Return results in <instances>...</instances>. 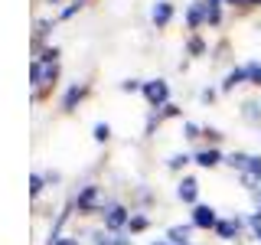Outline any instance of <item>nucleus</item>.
<instances>
[{"label":"nucleus","mask_w":261,"mask_h":245,"mask_svg":"<svg viewBox=\"0 0 261 245\" xmlns=\"http://www.w3.org/2000/svg\"><path fill=\"white\" fill-rule=\"evenodd\" d=\"M49 4H59V0H49Z\"/></svg>","instance_id":"obj_27"},{"label":"nucleus","mask_w":261,"mask_h":245,"mask_svg":"<svg viewBox=\"0 0 261 245\" xmlns=\"http://www.w3.org/2000/svg\"><path fill=\"white\" fill-rule=\"evenodd\" d=\"M193 226H199V229L216 226V209L212 206H196L193 209Z\"/></svg>","instance_id":"obj_2"},{"label":"nucleus","mask_w":261,"mask_h":245,"mask_svg":"<svg viewBox=\"0 0 261 245\" xmlns=\"http://www.w3.org/2000/svg\"><path fill=\"white\" fill-rule=\"evenodd\" d=\"M179 200H186V203L196 200V180H183L179 183Z\"/></svg>","instance_id":"obj_9"},{"label":"nucleus","mask_w":261,"mask_h":245,"mask_svg":"<svg viewBox=\"0 0 261 245\" xmlns=\"http://www.w3.org/2000/svg\"><path fill=\"white\" fill-rule=\"evenodd\" d=\"M43 76H46L43 62H33V65H30V79H33V85H39V82H43Z\"/></svg>","instance_id":"obj_13"},{"label":"nucleus","mask_w":261,"mask_h":245,"mask_svg":"<svg viewBox=\"0 0 261 245\" xmlns=\"http://www.w3.org/2000/svg\"><path fill=\"white\" fill-rule=\"evenodd\" d=\"M196 163H199V167H216V163H219V151H199V154H196Z\"/></svg>","instance_id":"obj_8"},{"label":"nucleus","mask_w":261,"mask_h":245,"mask_svg":"<svg viewBox=\"0 0 261 245\" xmlns=\"http://www.w3.org/2000/svg\"><path fill=\"white\" fill-rule=\"evenodd\" d=\"M53 245H79V239H53Z\"/></svg>","instance_id":"obj_22"},{"label":"nucleus","mask_w":261,"mask_h":245,"mask_svg":"<svg viewBox=\"0 0 261 245\" xmlns=\"http://www.w3.org/2000/svg\"><path fill=\"white\" fill-rule=\"evenodd\" d=\"M228 4H248V0H228Z\"/></svg>","instance_id":"obj_25"},{"label":"nucleus","mask_w":261,"mask_h":245,"mask_svg":"<svg viewBox=\"0 0 261 245\" xmlns=\"http://www.w3.org/2000/svg\"><path fill=\"white\" fill-rule=\"evenodd\" d=\"M170 239H173L176 245H186V239H190V226H176V229H170Z\"/></svg>","instance_id":"obj_10"},{"label":"nucleus","mask_w":261,"mask_h":245,"mask_svg":"<svg viewBox=\"0 0 261 245\" xmlns=\"http://www.w3.org/2000/svg\"><path fill=\"white\" fill-rule=\"evenodd\" d=\"M79 98H82V88H79V85H72L69 92H65V98H62V108H75Z\"/></svg>","instance_id":"obj_11"},{"label":"nucleus","mask_w":261,"mask_h":245,"mask_svg":"<svg viewBox=\"0 0 261 245\" xmlns=\"http://www.w3.org/2000/svg\"><path fill=\"white\" fill-rule=\"evenodd\" d=\"M251 4H261V0H251Z\"/></svg>","instance_id":"obj_28"},{"label":"nucleus","mask_w":261,"mask_h":245,"mask_svg":"<svg viewBox=\"0 0 261 245\" xmlns=\"http://www.w3.org/2000/svg\"><path fill=\"white\" fill-rule=\"evenodd\" d=\"M248 154H232V157H228V163H232V167H239V170H248Z\"/></svg>","instance_id":"obj_14"},{"label":"nucleus","mask_w":261,"mask_h":245,"mask_svg":"<svg viewBox=\"0 0 261 245\" xmlns=\"http://www.w3.org/2000/svg\"><path fill=\"white\" fill-rule=\"evenodd\" d=\"M124 223H127V209L124 206H111L108 216H105V226H108V229H121Z\"/></svg>","instance_id":"obj_4"},{"label":"nucleus","mask_w":261,"mask_h":245,"mask_svg":"<svg viewBox=\"0 0 261 245\" xmlns=\"http://www.w3.org/2000/svg\"><path fill=\"white\" fill-rule=\"evenodd\" d=\"M121 88H124V92H137V88H141V85H137L134 79H127V82H121Z\"/></svg>","instance_id":"obj_20"},{"label":"nucleus","mask_w":261,"mask_h":245,"mask_svg":"<svg viewBox=\"0 0 261 245\" xmlns=\"http://www.w3.org/2000/svg\"><path fill=\"white\" fill-rule=\"evenodd\" d=\"M130 229H147V219H144V216H137V219H130Z\"/></svg>","instance_id":"obj_21"},{"label":"nucleus","mask_w":261,"mask_h":245,"mask_svg":"<svg viewBox=\"0 0 261 245\" xmlns=\"http://www.w3.org/2000/svg\"><path fill=\"white\" fill-rule=\"evenodd\" d=\"M186 137H199V128H196V125H186Z\"/></svg>","instance_id":"obj_23"},{"label":"nucleus","mask_w":261,"mask_h":245,"mask_svg":"<svg viewBox=\"0 0 261 245\" xmlns=\"http://www.w3.org/2000/svg\"><path fill=\"white\" fill-rule=\"evenodd\" d=\"M248 76V69H235V72H228V79L222 82V88H232V85H239V82Z\"/></svg>","instance_id":"obj_12"},{"label":"nucleus","mask_w":261,"mask_h":245,"mask_svg":"<svg viewBox=\"0 0 261 245\" xmlns=\"http://www.w3.org/2000/svg\"><path fill=\"white\" fill-rule=\"evenodd\" d=\"M186 163H190V157H186V154H173V157H170V167H173V170L186 167Z\"/></svg>","instance_id":"obj_17"},{"label":"nucleus","mask_w":261,"mask_h":245,"mask_svg":"<svg viewBox=\"0 0 261 245\" xmlns=\"http://www.w3.org/2000/svg\"><path fill=\"white\" fill-rule=\"evenodd\" d=\"M153 245H167V242H153Z\"/></svg>","instance_id":"obj_26"},{"label":"nucleus","mask_w":261,"mask_h":245,"mask_svg":"<svg viewBox=\"0 0 261 245\" xmlns=\"http://www.w3.org/2000/svg\"><path fill=\"white\" fill-rule=\"evenodd\" d=\"M186 20H190V27H199V23L206 20V10H202V0H199V4H193V7H190V13H186Z\"/></svg>","instance_id":"obj_7"},{"label":"nucleus","mask_w":261,"mask_h":245,"mask_svg":"<svg viewBox=\"0 0 261 245\" xmlns=\"http://www.w3.org/2000/svg\"><path fill=\"white\" fill-rule=\"evenodd\" d=\"M30 193H33V196L43 193V177H39V174H33V177H30Z\"/></svg>","instance_id":"obj_15"},{"label":"nucleus","mask_w":261,"mask_h":245,"mask_svg":"<svg viewBox=\"0 0 261 245\" xmlns=\"http://www.w3.org/2000/svg\"><path fill=\"white\" fill-rule=\"evenodd\" d=\"M79 10H82V0H72V4L62 10V20H69V16H72V13H79Z\"/></svg>","instance_id":"obj_19"},{"label":"nucleus","mask_w":261,"mask_h":245,"mask_svg":"<svg viewBox=\"0 0 261 245\" xmlns=\"http://www.w3.org/2000/svg\"><path fill=\"white\" fill-rule=\"evenodd\" d=\"M245 69H248L251 82H255V85H261V65H258V62H251V65H245Z\"/></svg>","instance_id":"obj_18"},{"label":"nucleus","mask_w":261,"mask_h":245,"mask_svg":"<svg viewBox=\"0 0 261 245\" xmlns=\"http://www.w3.org/2000/svg\"><path fill=\"white\" fill-rule=\"evenodd\" d=\"M170 16H173V4H167V0H160L157 7H153V23L157 27H167Z\"/></svg>","instance_id":"obj_5"},{"label":"nucleus","mask_w":261,"mask_h":245,"mask_svg":"<svg viewBox=\"0 0 261 245\" xmlns=\"http://www.w3.org/2000/svg\"><path fill=\"white\" fill-rule=\"evenodd\" d=\"M95 245H118V242H114V239H105V235H98Z\"/></svg>","instance_id":"obj_24"},{"label":"nucleus","mask_w":261,"mask_h":245,"mask_svg":"<svg viewBox=\"0 0 261 245\" xmlns=\"http://www.w3.org/2000/svg\"><path fill=\"white\" fill-rule=\"evenodd\" d=\"M144 95H147V102L150 105H167V82H160V79H153V82H147L144 85Z\"/></svg>","instance_id":"obj_1"},{"label":"nucleus","mask_w":261,"mask_h":245,"mask_svg":"<svg viewBox=\"0 0 261 245\" xmlns=\"http://www.w3.org/2000/svg\"><path fill=\"white\" fill-rule=\"evenodd\" d=\"M98 200H101V190H98V186H85V190L79 193L75 203H79V209H92Z\"/></svg>","instance_id":"obj_3"},{"label":"nucleus","mask_w":261,"mask_h":245,"mask_svg":"<svg viewBox=\"0 0 261 245\" xmlns=\"http://www.w3.org/2000/svg\"><path fill=\"white\" fill-rule=\"evenodd\" d=\"M111 137V125H95V141H108Z\"/></svg>","instance_id":"obj_16"},{"label":"nucleus","mask_w":261,"mask_h":245,"mask_svg":"<svg viewBox=\"0 0 261 245\" xmlns=\"http://www.w3.org/2000/svg\"><path fill=\"white\" fill-rule=\"evenodd\" d=\"M216 232L222 235V239H232V235L239 232V219H222V223H216Z\"/></svg>","instance_id":"obj_6"}]
</instances>
